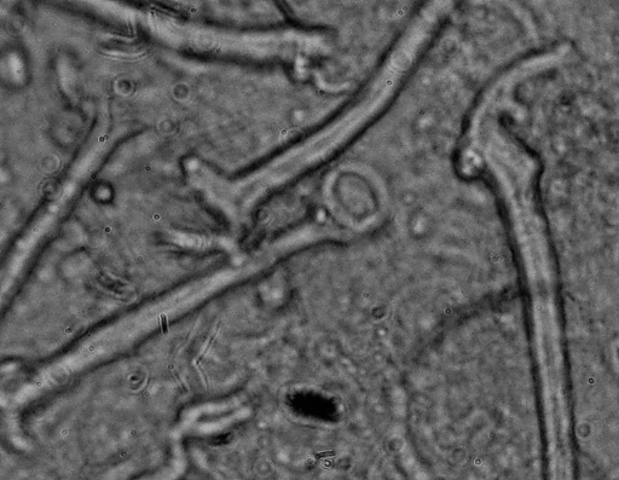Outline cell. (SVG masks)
Returning <instances> with one entry per match:
<instances>
[{"label":"cell","mask_w":619,"mask_h":480,"mask_svg":"<svg viewBox=\"0 0 619 480\" xmlns=\"http://www.w3.org/2000/svg\"><path fill=\"white\" fill-rule=\"evenodd\" d=\"M414 43L409 40L407 46L397 50V56L391 57L387 62L385 71L375 79L374 85H370L367 94L357 101L354 107L349 109L343 117L334 121L333 125H328L321 133L310 138L304 144H300L297 153L289 155L292 160L288 161L289 166H293V172L306 173L312 166L320 164L322 159L335 153L356 131L367 124V121L374 117L385 101L389 100L391 91L395 89L396 83L401 74L406 72L407 63L414 59Z\"/></svg>","instance_id":"6da1fadb"}]
</instances>
